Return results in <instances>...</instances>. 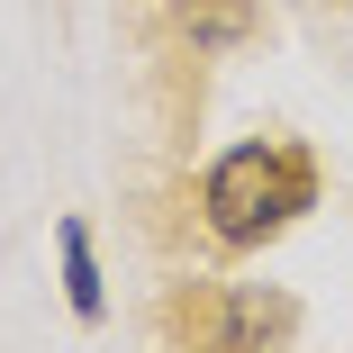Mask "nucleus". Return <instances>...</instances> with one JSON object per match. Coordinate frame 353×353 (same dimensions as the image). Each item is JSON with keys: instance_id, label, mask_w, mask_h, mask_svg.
<instances>
[{"instance_id": "1", "label": "nucleus", "mask_w": 353, "mask_h": 353, "mask_svg": "<svg viewBox=\"0 0 353 353\" xmlns=\"http://www.w3.org/2000/svg\"><path fill=\"white\" fill-rule=\"evenodd\" d=\"M299 208H317V163H308V145H281V136L218 154L208 181H199V218H208V236H218L227 254L281 236Z\"/></svg>"}, {"instance_id": "2", "label": "nucleus", "mask_w": 353, "mask_h": 353, "mask_svg": "<svg viewBox=\"0 0 353 353\" xmlns=\"http://www.w3.org/2000/svg\"><path fill=\"white\" fill-rule=\"evenodd\" d=\"M163 326L190 344V353H290L299 335V308L281 290H218V281H199L163 308Z\"/></svg>"}, {"instance_id": "3", "label": "nucleus", "mask_w": 353, "mask_h": 353, "mask_svg": "<svg viewBox=\"0 0 353 353\" xmlns=\"http://www.w3.org/2000/svg\"><path fill=\"white\" fill-rule=\"evenodd\" d=\"M172 19L190 46H245L254 19H263V0H172Z\"/></svg>"}, {"instance_id": "4", "label": "nucleus", "mask_w": 353, "mask_h": 353, "mask_svg": "<svg viewBox=\"0 0 353 353\" xmlns=\"http://www.w3.org/2000/svg\"><path fill=\"white\" fill-rule=\"evenodd\" d=\"M63 299H73V317H100L109 308V290H100V263H91V227L82 218H63Z\"/></svg>"}]
</instances>
